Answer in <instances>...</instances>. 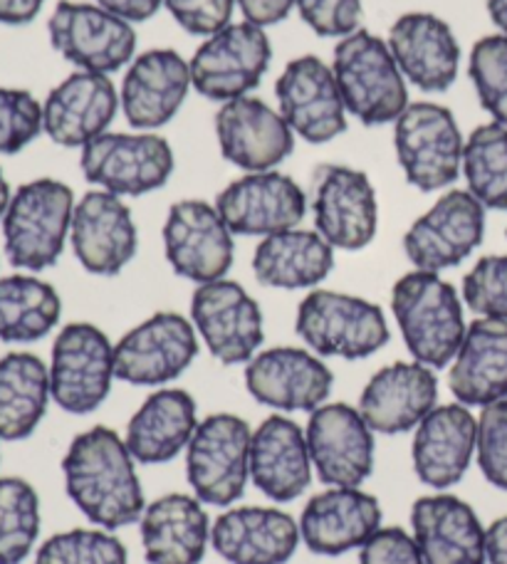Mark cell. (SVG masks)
Listing matches in <instances>:
<instances>
[{
	"instance_id": "1",
	"label": "cell",
	"mask_w": 507,
	"mask_h": 564,
	"mask_svg": "<svg viewBox=\"0 0 507 564\" xmlns=\"http://www.w3.org/2000/svg\"><path fill=\"white\" fill-rule=\"evenodd\" d=\"M65 488L75 506L105 530L127 528L147 510L134 456L117 431L95 426L69 443Z\"/></svg>"
},
{
	"instance_id": "2",
	"label": "cell",
	"mask_w": 507,
	"mask_h": 564,
	"mask_svg": "<svg viewBox=\"0 0 507 564\" xmlns=\"http://www.w3.org/2000/svg\"><path fill=\"white\" fill-rule=\"evenodd\" d=\"M391 310L416 361L431 369L451 365L468 329L451 282L429 270H413L393 285Z\"/></svg>"
},
{
	"instance_id": "3",
	"label": "cell",
	"mask_w": 507,
	"mask_h": 564,
	"mask_svg": "<svg viewBox=\"0 0 507 564\" xmlns=\"http://www.w3.org/2000/svg\"><path fill=\"white\" fill-rule=\"evenodd\" d=\"M332 73L344 107L362 124L379 127L397 122L409 107L406 77L393 59L389 43L369 30H354L334 47Z\"/></svg>"
},
{
	"instance_id": "4",
	"label": "cell",
	"mask_w": 507,
	"mask_h": 564,
	"mask_svg": "<svg viewBox=\"0 0 507 564\" xmlns=\"http://www.w3.org/2000/svg\"><path fill=\"white\" fill-rule=\"evenodd\" d=\"M73 188L55 178L20 186L3 216L6 256L10 263L40 273L57 263L73 228Z\"/></svg>"
},
{
	"instance_id": "5",
	"label": "cell",
	"mask_w": 507,
	"mask_h": 564,
	"mask_svg": "<svg viewBox=\"0 0 507 564\" xmlns=\"http://www.w3.org/2000/svg\"><path fill=\"white\" fill-rule=\"evenodd\" d=\"M295 329L312 351L342 359H367L391 337L379 305L332 290H312L300 302Z\"/></svg>"
},
{
	"instance_id": "6",
	"label": "cell",
	"mask_w": 507,
	"mask_h": 564,
	"mask_svg": "<svg viewBox=\"0 0 507 564\" xmlns=\"http://www.w3.org/2000/svg\"><path fill=\"white\" fill-rule=\"evenodd\" d=\"M248 421L236 414H216L198 423L186 446V473L196 498L206 506L228 508L250 478Z\"/></svg>"
},
{
	"instance_id": "7",
	"label": "cell",
	"mask_w": 507,
	"mask_h": 564,
	"mask_svg": "<svg viewBox=\"0 0 507 564\" xmlns=\"http://www.w3.org/2000/svg\"><path fill=\"white\" fill-rule=\"evenodd\" d=\"M406 181L419 191L451 186L463 169L465 141L451 109L433 102H413L397 119L393 132Z\"/></svg>"
},
{
	"instance_id": "8",
	"label": "cell",
	"mask_w": 507,
	"mask_h": 564,
	"mask_svg": "<svg viewBox=\"0 0 507 564\" xmlns=\"http://www.w3.org/2000/svg\"><path fill=\"white\" fill-rule=\"evenodd\" d=\"M115 381V345L89 322L63 327L50 361V391L67 414H93Z\"/></svg>"
},
{
	"instance_id": "9",
	"label": "cell",
	"mask_w": 507,
	"mask_h": 564,
	"mask_svg": "<svg viewBox=\"0 0 507 564\" xmlns=\"http://www.w3.org/2000/svg\"><path fill=\"white\" fill-rule=\"evenodd\" d=\"M79 166L89 184L115 196H144L174 174V151L159 134L105 132L83 147Z\"/></svg>"
},
{
	"instance_id": "10",
	"label": "cell",
	"mask_w": 507,
	"mask_h": 564,
	"mask_svg": "<svg viewBox=\"0 0 507 564\" xmlns=\"http://www.w3.org/2000/svg\"><path fill=\"white\" fill-rule=\"evenodd\" d=\"M272 57L266 28L236 23L218 30L191 59V85L213 102L248 97L260 85Z\"/></svg>"
},
{
	"instance_id": "11",
	"label": "cell",
	"mask_w": 507,
	"mask_h": 564,
	"mask_svg": "<svg viewBox=\"0 0 507 564\" xmlns=\"http://www.w3.org/2000/svg\"><path fill=\"white\" fill-rule=\"evenodd\" d=\"M47 33L57 53L85 73H117L137 53L134 28L99 6L60 0L47 20Z\"/></svg>"
},
{
	"instance_id": "12",
	"label": "cell",
	"mask_w": 507,
	"mask_h": 564,
	"mask_svg": "<svg viewBox=\"0 0 507 564\" xmlns=\"http://www.w3.org/2000/svg\"><path fill=\"white\" fill-rule=\"evenodd\" d=\"M485 236V206L471 191L453 188L406 230L403 250L416 270L441 273L461 265Z\"/></svg>"
},
{
	"instance_id": "13",
	"label": "cell",
	"mask_w": 507,
	"mask_h": 564,
	"mask_svg": "<svg viewBox=\"0 0 507 564\" xmlns=\"http://www.w3.org/2000/svg\"><path fill=\"white\" fill-rule=\"evenodd\" d=\"M196 355L194 322L176 312H157L117 341L115 377L134 387H161L184 375Z\"/></svg>"
},
{
	"instance_id": "14",
	"label": "cell",
	"mask_w": 507,
	"mask_h": 564,
	"mask_svg": "<svg viewBox=\"0 0 507 564\" xmlns=\"http://www.w3.org/2000/svg\"><path fill=\"white\" fill-rule=\"evenodd\" d=\"M314 228L332 248H367L379 226L377 191L364 171L324 164L314 171Z\"/></svg>"
},
{
	"instance_id": "15",
	"label": "cell",
	"mask_w": 507,
	"mask_h": 564,
	"mask_svg": "<svg viewBox=\"0 0 507 564\" xmlns=\"http://www.w3.org/2000/svg\"><path fill=\"white\" fill-rule=\"evenodd\" d=\"M191 319L220 365H248L262 345V312L233 280L203 282L191 297Z\"/></svg>"
},
{
	"instance_id": "16",
	"label": "cell",
	"mask_w": 507,
	"mask_h": 564,
	"mask_svg": "<svg viewBox=\"0 0 507 564\" xmlns=\"http://www.w3.org/2000/svg\"><path fill=\"white\" fill-rule=\"evenodd\" d=\"M276 97L292 132L310 144H327L347 132V107L330 65L302 55L288 63L276 83Z\"/></svg>"
},
{
	"instance_id": "17",
	"label": "cell",
	"mask_w": 507,
	"mask_h": 564,
	"mask_svg": "<svg viewBox=\"0 0 507 564\" xmlns=\"http://www.w3.org/2000/svg\"><path fill=\"white\" fill-rule=\"evenodd\" d=\"M164 248L174 273L198 285L226 278L236 256L233 234L218 208L196 198L171 206L164 224Z\"/></svg>"
},
{
	"instance_id": "18",
	"label": "cell",
	"mask_w": 507,
	"mask_h": 564,
	"mask_svg": "<svg viewBox=\"0 0 507 564\" xmlns=\"http://www.w3.org/2000/svg\"><path fill=\"white\" fill-rule=\"evenodd\" d=\"M312 468L332 488H359L374 470V431L349 404H322L308 421Z\"/></svg>"
},
{
	"instance_id": "19",
	"label": "cell",
	"mask_w": 507,
	"mask_h": 564,
	"mask_svg": "<svg viewBox=\"0 0 507 564\" xmlns=\"http://www.w3.org/2000/svg\"><path fill=\"white\" fill-rule=\"evenodd\" d=\"M218 214L233 236H272L298 228L308 210V196L280 171H256L220 191Z\"/></svg>"
},
{
	"instance_id": "20",
	"label": "cell",
	"mask_w": 507,
	"mask_h": 564,
	"mask_svg": "<svg viewBox=\"0 0 507 564\" xmlns=\"http://www.w3.org/2000/svg\"><path fill=\"white\" fill-rule=\"evenodd\" d=\"M216 134L220 154L248 174L272 171L295 149V132L285 117L258 97L223 102L216 115Z\"/></svg>"
},
{
	"instance_id": "21",
	"label": "cell",
	"mask_w": 507,
	"mask_h": 564,
	"mask_svg": "<svg viewBox=\"0 0 507 564\" xmlns=\"http://www.w3.org/2000/svg\"><path fill=\"white\" fill-rule=\"evenodd\" d=\"M69 240L79 263L93 275H117L137 256L139 234L131 210L109 191H89L75 206Z\"/></svg>"
},
{
	"instance_id": "22",
	"label": "cell",
	"mask_w": 507,
	"mask_h": 564,
	"mask_svg": "<svg viewBox=\"0 0 507 564\" xmlns=\"http://www.w3.org/2000/svg\"><path fill=\"white\" fill-rule=\"evenodd\" d=\"M334 384L330 367L308 349L276 347L258 351L246 367V387L260 404L278 411H314Z\"/></svg>"
},
{
	"instance_id": "23",
	"label": "cell",
	"mask_w": 507,
	"mask_h": 564,
	"mask_svg": "<svg viewBox=\"0 0 507 564\" xmlns=\"http://www.w3.org/2000/svg\"><path fill=\"white\" fill-rule=\"evenodd\" d=\"M121 107L115 83L99 73H79L63 79L43 105V132L60 147H79L101 137Z\"/></svg>"
},
{
	"instance_id": "24",
	"label": "cell",
	"mask_w": 507,
	"mask_h": 564,
	"mask_svg": "<svg viewBox=\"0 0 507 564\" xmlns=\"http://www.w3.org/2000/svg\"><path fill=\"white\" fill-rule=\"evenodd\" d=\"M439 379L421 361H397L379 369L364 387L359 411L374 433H406L431 414Z\"/></svg>"
},
{
	"instance_id": "25",
	"label": "cell",
	"mask_w": 507,
	"mask_h": 564,
	"mask_svg": "<svg viewBox=\"0 0 507 564\" xmlns=\"http://www.w3.org/2000/svg\"><path fill=\"white\" fill-rule=\"evenodd\" d=\"M389 50L401 75L421 93H445L459 77L461 45L433 13H406L389 30Z\"/></svg>"
},
{
	"instance_id": "26",
	"label": "cell",
	"mask_w": 507,
	"mask_h": 564,
	"mask_svg": "<svg viewBox=\"0 0 507 564\" xmlns=\"http://www.w3.org/2000/svg\"><path fill=\"white\" fill-rule=\"evenodd\" d=\"M191 85V67L176 50H149L131 59L121 83V112L137 129L169 124L184 105Z\"/></svg>"
},
{
	"instance_id": "27",
	"label": "cell",
	"mask_w": 507,
	"mask_h": 564,
	"mask_svg": "<svg viewBox=\"0 0 507 564\" xmlns=\"http://www.w3.org/2000/svg\"><path fill=\"white\" fill-rule=\"evenodd\" d=\"M381 528L379 500L359 488H330L302 510L300 535L314 555L337 557L362 547Z\"/></svg>"
},
{
	"instance_id": "28",
	"label": "cell",
	"mask_w": 507,
	"mask_h": 564,
	"mask_svg": "<svg viewBox=\"0 0 507 564\" xmlns=\"http://www.w3.org/2000/svg\"><path fill=\"white\" fill-rule=\"evenodd\" d=\"M475 443H478V419L468 406H435L413 436V470L421 482L433 490H445L459 482L468 470Z\"/></svg>"
},
{
	"instance_id": "29",
	"label": "cell",
	"mask_w": 507,
	"mask_h": 564,
	"mask_svg": "<svg viewBox=\"0 0 507 564\" xmlns=\"http://www.w3.org/2000/svg\"><path fill=\"white\" fill-rule=\"evenodd\" d=\"M413 540L425 564H485V528L468 502L455 496H425L411 510Z\"/></svg>"
},
{
	"instance_id": "30",
	"label": "cell",
	"mask_w": 507,
	"mask_h": 564,
	"mask_svg": "<svg viewBox=\"0 0 507 564\" xmlns=\"http://www.w3.org/2000/svg\"><path fill=\"white\" fill-rule=\"evenodd\" d=\"M300 538V522L278 508H233L211 528L213 547L230 564H285Z\"/></svg>"
},
{
	"instance_id": "31",
	"label": "cell",
	"mask_w": 507,
	"mask_h": 564,
	"mask_svg": "<svg viewBox=\"0 0 507 564\" xmlns=\"http://www.w3.org/2000/svg\"><path fill=\"white\" fill-rule=\"evenodd\" d=\"M250 478L270 500L290 502L308 490L312 458L308 436L295 421L270 416L252 431Z\"/></svg>"
},
{
	"instance_id": "32",
	"label": "cell",
	"mask_w": 507,
	"mask_h": 564,
	"mask_svg": "<svg viewBox=\"0 0 507 564\" xmlns=\"http://www.w3.org/2000/svg\"><path fill=\"white\" fill-rule=\"evenodd\" d=\"M449 384L463 406L507 399V322L481 317L468 325L453 359Z\"/></svg>"
},
{
	"instance_id": "33",
	"label": "cell",
	"mask_w": 507,
	"mask_h": 564,
	"mask_svg": "<svg viewBox=\"0 0 507 564\" xmlns=\"http://www.w3.org/2000/svg\"><path fill=\"white\" fill-rule=\"evenodd\" d=\"M211 522L198 498L164 496L141 516V542L149 564H198L206 555Z\"/></svg>"
},
{
	"instance_id": "34",
	"label": "cell",
	"mask_w": 507,
	"mask_h": 564,
	"mask_svg": "<svg viewBox=\"0 0 507 564\" xmlns=\"http://www.w3.org/2000/svg\"><path fill=\"white\" fill-rule=\"evenodd\" d=\"M198 429L196 401L184 389H159L139 406L127 426V448L139 463H169Z\"/></svg>"
},
{
	"instance_id": "35",
	"label": "cell",
	"mask_w": 507,
	"mask_h": 564,
	"mask_svg": "<svg viewBox=\"0 0 507 564\" xmlns=\"http://www.w3.org/2000/svg\"><path fill=\"white\" fill-rule=\"evenodd\" d=\"M334 248L317 230L290 228L260 240L252 256V273L268 288H314L332 273Z\"/></svg>"
},
{
	"instance_id": "36",
	"label": "cell",
	"mask_w": 507,
	"mask_h": 564,
	"mask_svg": "<svg viewBox=\"0 0 507 564\" xmlns=\"http://www.w3.org/2000/svg\"><path fill=\"white\" fill-rule=\"evenodd\" d=\"M50 369L30 351H10L0 359V438L23 441L47 411Z\"/></svg>"
},
{
	"instance_id": "37",
	"label": "cell",
	"mask_w": 507,
	"mask_h": 564,
	"mask_svg": "<svg viewBox=\"0 0 507 564\" xmlns=\"http://www.w3.org/2000/svg\"><path fill=\"white\" fill-rule=\"evenodd\" d=\"M63 315L57 290L33 275L0 278V341H37Z\"/></svg>"
},
{
	"instance_id": "38",
	"label": "cell",
	"mask_w": 507,
	"mask_h": 564,
	"mask_svg": "<svg viewBox=\"0 0 507 564\" xmlns=\"http://www.w3.org/2000/svg\"><path fill=\"white\" fill-rule=\"evenodd\" d=\"M463 174L485 208L507 210V127L490 122L475 129L463 149Z\"/></svg>"
},
{
	"instance_id": "39",
	"label": "cell",
	"mask_w": 507,
	"mask_h": 564,
	"mask_svg": "<svg viewBox=\"0 0 507 564\" xmlns=\"http://www.w3.org/2000/svg\"><path fill=\"white\" fill-rule=\"evenodd\" d=\"M40 535V498L23 478H0V564H20Z\"/></svg>"
},
{
	"instance_id": "40",
	"label": "cell",
	"mask_w": 507,
	"mask_h": 564,
	"mask_svg": "<svg viewBox=\"0 0 507 564\" xmlns=\"http://www.w3.org/2000/svg\"><path fill=\"white\" fill-rule=\"evenodd\" d=\"M35 564H129L127 547L101 530H67L37 550Z\"/></svg>"
},
{
	"instance_id": "41",
	"label": "cell",
	"mask_w": 507,
	"mask_h": 564,
	"mask_svg": "<svg viewBox=\"0 0 507 564\" xmlns=\"http://www.w3.org/2000/svg\"><path fill=\"white\" fill-rule=\"evenodd\" d=\"M468 69L485 112L507 127V35L481 37L473 45Z\"/></svg>"
},
{
	"instance_id": "42",
	"label": "cell",
	"mask_w": 507,
	"mask_h": 564,
	"mask_svg": "<svg viewBox=\"0 0 507 564\" xmlns=\"http://www.w3.org/2000/svg\"><path fill=\"white\" fill-rule=\"evenodd\" d=\"M43 132V105L25 89L0 87V154H18Z\"/></svg>"
},
{
	"instance_id": "43",
	"label": "cell",
	"mask_w": 507,
	"mask_h": 564,
	"mask_svg": "<svg viewBox=\"0 0 507 564\" xmlns=\"http://www.w3.org/2000/svg\"><path fill=\"white\" fill-rule=\"evenodd\" d=\"M463 300L475 315L507 322V256H488L463 280Z\"/></svg>"
},
{
	"instance_id": "44",
	"label": "cell",
	"mask_w": 507,
	"mask_h": 564,
	"mask_svg": "<svg viewBox=\"0 0 507 564\" xmlns=\"http://www.w3.org/2000/svg\"><path fill=\"white\" fill-rule=\"evenodd\" d=\"M475 453L490 486L507 490V399L483 406Z\"/></svg>"
},
{
	"instance_id": "45",
	"label": "cell",
	"mask_w": 507,
	"mask_h": 564,
	"mask_svg": "<svg viewBox=\"0 0 507 564\" xmlns=\"http://www.w3.org/2000/svg\"><path fill=\"white\" fill-rule=\"evenodd\" d=\"M300 18L322 37H347L359 30L362 0H295Z\"/></svg>"
},
{
	"instance_id": "46",
	"label": "cell",
	"mask_w": 507,
	"mask_h": 564,
	"mask_svg": "<svg viewBox=\"0 0 507 564\" xmlns=\"http://www.w3.org/2000/svg\"><path fill=\"white\" fill-rule=\"evenodd\" d=\"M169 13L191 35H216L230 25L236 0H164Z\"/></svg>"
},
{
	"instance_id": "47",
	"label": "cell",
	"mask_w": 507,
	"mask_h": 564,
	"mask_svg": "<svg viewBox=\"0 0 507 564\" xmlns=\"http://www.w3.org/2000/svg\"><path fill=\"white\" fill-rule=\"evenodd\" d=\"M359 550V564H425L416 540L403 528H379Z\"/></svg>"
},
{
	"instance_id": "48",
	"label": "cell",
	"mask_w": 507,
	"mask_h": 564,
	"mask_svg": "<svg viewBox=\"0 0 507 564\" xmlns=\"http://www.w3.org/2000/svg\"><path fill=\"white\" fill-rule=\"evenodd\" d=\"M236 3L246 23L258 28L282 23L290 15V10L295 8V0H236Z\"/></svg>"
},
{
	"instance_id": "49",
	"label": "cell",
	"mask_w": 507,
	"mask_h": 564,
	"mask_svg": "<svg viewBox=\"0 0 507 564\" xmlns=\"http://www.w3.org/2000/svg\"><path fill=\"white\" fill-rule=\"evenodd\" d=\"M95 3L127 23H144L159 13L164 0H95Z\"/></svg>"
},
{
	"instance_id": "50",
	"label": "cell",
	"mask_w": 507,
	"mask_h": 564,
	"mask_svg": "<svg viewBox=\"0 0 507 564\" xmlns=\"http://www.w3.org/2000/svg\"><path fill=\"white\" fill-rule=\"evenodd\" d=\"M45 0H0V23L25 25L35 20Z\"/></svg>"
},
{
	"instance_id": "51",
	"label": "cell",
	"mask_w": 507,
	"mask_h": 564,
	"mask_svg": "<svg viewBox=\"0 0 507 564\" xmlns=\"http://www.w3.org/2000/svg\"><path fill=\"white\" fill-rule=\"evenodd\" d=\"M485 547H488L490 564H507V516L485 530Z\"/></svg>"
},
{
	"instance_id": "52",
	"label": "cell",
	"mask_w": 507,
	"mask_h": 564,
	"mask_svg": "<svg viewBox=\"0 0 507 564\" xmlns=\"http://www.w3.org/2000/svg\"><path fill=\"white\" fill-rule=\"evenodd\" d=\"M488 13L493 23L500 28V35H507V0H488Z\"/></svg>"
},
{
	"instance_id": "53",
	"label": "cell",
	"mask_w": 507,
	"mask_h": 564,
	"mask_svg": "<svg viewBox=\"0 0 507 564\" xmlns=\"http://www.w3.org/2000/svg\"><path fill=\"white\" fill-rule=\"evenodd\" d=\"M10 198H13V194H10L8 181H6V176H3V171H0V218L6 216V210H8V206H10Z\"/></svg>"
}]
</instances>
